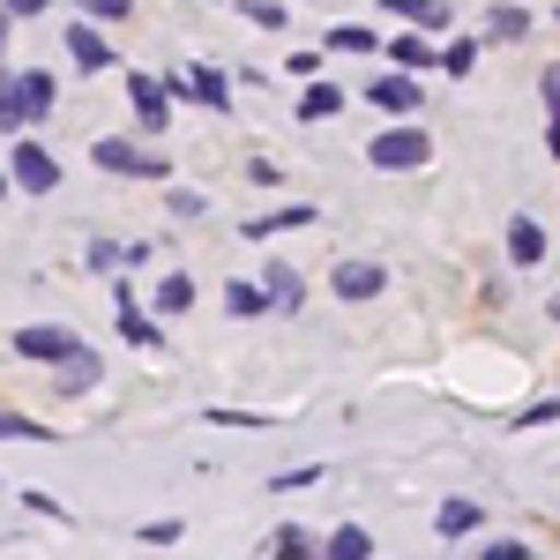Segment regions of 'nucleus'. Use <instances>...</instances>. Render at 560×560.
I'll list each match as a JSON object with an SVG mask.
<instances>
[{
	"instance_id": "f257e3e1",
	"label": "nucleus",
	"mask_w": 560,
	"mask_h": 560,
	"mask_svg": "<svg viewBox=\"0 0 560 560\" xmlns=\"http://www.w3.org/2000/svg\"><path fill=\"white\" fill-rule=\"evenodd\" d=\"M427 128H388V135H374L366 142V158L382 165V173H411V165H427Z\"/></svg>"
},
{
	"instance_id": "f03ea898",
	"label": "nucleus",
	"mask_w": 560,
	"mask_h": 560,
	"mask_svg": "<svg viewBox=\"0 0 560 560\" xmlns=\"http://www.w3.org/2000/svg\"><path fill=\"white\" fill-rule=\"evenodd\" d=\"M15 187H23V195H52V187H60V165L45 158L38 142H15Z\"/></svg>"
},
{
	"instance_id": "7ed1b4c3",
	"label": "nucleus",
	"mask_w": 560,
	"mask_h": 560,
	"mask_svg": "<svg viewBox=\"0 0 560 560\" xmlns=\"http://www.w3.org/2000/svg\"><path fill=\"white\" fill-rule=\"evenodd\" d=\"M15 351H23V359H52V366H60V359L75 351V337H68V329H23V337H15Z\"/></svg>"
},
{
	"instance_id": "20e7f679",
	"label": "nucleus",
	"mask_w": 560,
	"mask_h": 560,
	"mask_svg": "<svg viewBox=\"0 0 560 560\" xmlns=\"http://www.w3.org/2000/svg\"><path fill=\"white\" fill-rule=\"evenodd\" d=\"M23 120H38L31 113V90H23V75H0V135H15Z\"/></svg>"
},
{
	"instance_id": "39448f33",
	"label": "nucleus",
	"mask_w": 560,
	"mask_h": 560,
	"mask_svg": "<svg viewBox=\"0 0 560 560\" xmlns=\"http://www.w3.org/2000/svg\"><path fill=\"white\" fill-rule=\"evenodd\" d=\"M128 97H135V120H142L150 135L165 128V90L150 83V75H128Z\"/></svg>"
},
{
	"instance_id": "423d86ee",
	"label": "nucleus",
	"mask_w": 560,
	"mask_h": 560,
	"mask_svg": "<svg viewBox=\"0 0 560 560\" xmlns=\"http://www.w3.org/2000/svg\"><path fill=\"white\" fill-rule=\"evenodd\" d=\"M366 97H374L382 113H411V105H419V83H411V75H382V83H366Z\"/></svg>"
},
{
	"instance_id": "0eeeda50",
	"label": "nucleus",
	"mask_w": 560,
	"mask_h": 560,
	"mask_svg": "<svg viewBox=\"0 0 560 560\" xmlns=\"http://www.w3.org/2000/svg\"><path fill=\"white\" fill-rule=\"evenodd\" d=\"M388 15H404L411 31H448V8L441 0H382Z\"/></svg>"
},
{
	"instance_id": "6e6552de",
	"label": "nucleus",
	"mask_w": 560,
	"mask_h": 560,
	"mask_svg": "<svg viewBox=\"0 0 560 560\" xmlns=\"http://www.w3.org/2000/svg\"><path fill=\"white\" fill-rule=\"evenodd\" d=\"M509 255L530 269V261H546V232H538V217H516L509 224Z\"/></svg>"
},
{
	"instance_id": "1a4fd4ad",
	"label": "nucleus",
	"mask_w": 560,
	"mask_h": 560,
	"mask_svg": "<svg viewBox=\"0 0 560 560\" xmlns=\"http://www.w3.org/2000/svg\"><path fill=\"white\" fill-rule=\"evenodd\" d=\"M97 165H105V173H158V158H142V150H128V142H113V135L97 142Z\"/></svg>"
},
{
	"instance_id": "9d476101",
	"label": "nucleus",
	"mask_w": 560,
	"mask_h": 560,
	"mask_svg": "<svg viewBox=\"0 0 560 560\" xmlns=\"http://www.w3.org/2000/svg\"><path fill=\"white\" fill-rule=\"evenodd\" d=\"M337 292H345V300H374V292H382V269H374V261H345V269H337Z\"/></svg>"
},
{
	"instance_id": "9b49d317",
	"label": "nucleus",
	"mask_w": 560,
	"mask_h": 560,
	"mask_svg": "<svg viewBox=\"0 0 560 560\" xmlns=\"http://www.w3.org/2000/svg\"><path fill=\"white\" fill-rule=\"evenodd\" d=\"M269 300L284 306V314H300V306H306V284H300V269H284V261H269Z\"/></svg>"
},
{
	"instance_id": "f8f14e48",
	"label": "nucleus",
	"mask_w": 560,
	"mask_h": 560,
	"mask_svg": "<svg viewBox=\"0 0 560 560\" xmlns=\"http://www.w3.org/2000/svg\"><path fill=\"white\" fill-rule=\"evenodd\" d=\"M68 60H75V68H105V38H97L90 23H68Z\"/></svg>"
},
{
	"instance_id": "ddd939ff",
	"label": "nucleus",
	"mask_w": 560,
	"mask_h": 560,
	"mask_svg": "<svg viewBox=\"0 0 560 560\" xmlns=\"http://www.w3.org/2000/svg\"><path fill=\"white\" fill-rule=\"evenodd\" d=\"M187 90H195V97H202V105H217V113H224V105H232V83H224V75H217V68H187Z\"/></svg>"
},
{
	"instance_id": "4468645a",
	"label": "nucleus",
	"mask_w": 560,
	"mask_h": 560,
	"mask_svg": "<svg viewBox=\"0 0 560 560\" xmlns=\"http://www.w3.org/2000/svg\"><path fill=\"white\" fill-rule=\"evenodd\" d=\"M337 105H345V90H337V83H306V97H300V120H329Z\"/></svg>"
},
{
	"instance_id": "2eb2a0df",
	"label": "nucleus",
	"mask_w": 560,
	"mask_h": 560,
	"mask_svg": "<svg viewBox=\"0 0 560 560\" xmlns=\"http://www.w3.org/2000/svg\"><path fill=\"white\" fill-rule=\"evenodd\" d=\"M120 337H128V345H158V322H150L128 292H120Z\"/></svg>"
},
{
	"instance_id": "dca6fc26",
	"label": "nucleus",
	"mask_w": 560,
	"mask_h": 560,
	"mask_svg": "<svg viewBox=\"0 0 560 560\" xmlns=\"http://www.w3.org/2000/svg\"><path fill=\"white\" fill-rule=\"evenodd\" d=\"M478 530V501H441V538H464Z\"/></svg>"
},
{
	"instance_id": "f3484780",
	"label": "nucleus",
	"mask_w": 560,
	"mask_h": 560,
	"mask_svg": "<svg viewBox=\"0 0 560 560\" xmlns=\"http://www.w3.org/2000/svg\"><path fill=\"white\" fill-rule=\"evenodd\" d=\"M292 224H314V210H277V217H255V224H247V240H277V232H292Z\"/></svg>"
},
{
	"instance_id": "a211bd4d",
	"label": "nucleus",
	"mask_w": 560,
	"mask_h": 560,
	"mask_svg": "<svg viewBox=\"0 0 560 560\" xmlns=\"http://www.w3.org/2000/svg\"><path fill=\"white\" fill-rule=\"evenodd\" d=\"M195 306V277H165L158 284V314H187Z\"/></svg>"
},
{
	"instance_id": "6ab92c4d",
	"label": "nucleus",
	"mask_w": 560,
	"mask_h": 560,
	"mask_svg": "<svg viewBox=\"0 0 560 560\" xmlns=\"http://www.w3.org/2000/svg\"><path fill=\"white\" fill-rule=\"evenodd\" d=\"M224 306H232V314H269V292L240 277V284H224Z\"/></svg>"
},
{
	"instance_id": "aec40b11",
	"label": "nucleus",
	"mask_w": 560,
	"mask_h": 560,
	"mask_svg": "<svg viewBox=\"0 0 560 560\" xmlns=\"http://www.w3.org/2000/svg\"><path fill=\"white\" fill-rule=\"evenodd\" d=\"M90 382H97V359H90V351L75 345L68 359H60V388H90Z\"/></svg>"
},
{
	"instance_id": "412c9836",
	"label": "nucleus",
	"mask_w": 560,
	"mask_h": 560,
	"mask_svg": "<svg viewBox=\"0 0 560 560\" xmlns=\"http://www.w3.org/2000/svg\"><path fill=\"white\" fill-rule=\"evenodd\" d=\"M366 553H374V538H366L359 523H345V530L329 538V560H366Z\"/></svg>"
},
{
	"instance_id": "4be33fe9",
	"label": "nucleus",
	"mask_w": 560,
	"mask_h": 560,
	"mask_svg": "<svg viewBox=\"0 0 560 560\" xmlns=\"http://www.w3.org/2000/svg\"><path fill=\"white\" fill-rule=\"evenodd\" d=\"M269 553H277V560H306V553H314V538H306L300 523H284V530L269 538Z\"/></svg>"
},
{
	"instance_id": "5701e85b",
	"label": "nucleus",
	"mask_w": 560,
	"mask_h": 560,
	"mask_svg": "<svg viewBox=\"0 0 560 560\" xmlns=\"http://www.w3.org/2000/svg\"><path fill=\"white\" fill-rule=\"evenodd\" d=\"M0 441H52L38 419H23V411H0Z\"/></svg>"
},
{
	"instance_id": "b1692460",
	"label": "nucleus",
	"mask_w": 560,
	"mask_h": 560,
	"mask_svg": "<svg viewBox=\"0 0 560 560\" xmlns=\"http://www.w3.org/2000/svg\"><path fill=\"white\" fill-rule=\"evenodd\" d=\"M120 261L135 269V247H113V240H97V247H90V269H105V277H113Z\"/></svg>"
},
{
	"instance_id": "393cba45",
	"label": "nucleus",
	"mask_w": 560,
	"mask_h": 560,
	"mask_svg": "<svg viewBox=\"0 0 560 560\" xmlns=\"http://www.w3.org/2000/svg\"><path fill=\"white\" fill-rule=\"evenodd\" d=\"M523 31H530L523 8H493V38H523Z\"/></svg>"
},
{
	"instance_id": "a878e982",
	"label": "nucleus",
	"mask_w": 560,
	"mask_h": 560,
	"mask_svg": "<svg viewBox=\"0 0 560 560\" xmlns=\"http://www.w3.org/2000/svg\"><path fill=\"white\" fill-rule=\"evenodd\" d=\"M23 90H31V113H52V75H38V68H31V75H23Z\"/></svg>"
},
{
	"instance_id": "bb28decb",
	"label": "nucleus",
	"mask_w": 560,
	"mask_h": 560,
	"mask_svg": "<svg viewBox=\"0 0 560 560\" xmlns=\"http://www.w3.org/2000/svg\"><path fill=\"white\" fill-rule=\"evenodd\" d=\"M396 60H404V68H427L433 52H427V38H419V31H411V38H396Z\"/></svg>"
},
{
	"instance_id": "cd10ccee",
	"label": "nucleus",
	"mask_w": 560,
	"mask_h": 560,
	"mask_svg": "<svg viewBox=\"0 0 560 560\" xmlns=\"http://www.w3.org/2000/svg\"><path fill=\"white\" fill-rule=\"evenodd\" d=\"M471 60H478V45H448V52H441V68H448V75H471Z\"/></svg>"
},
{
	"instance_id": "c85d7f7f",
	"label": "nucleus",
	"mask_w": 560,
	"mask_h": 560,
	"mask_svg": "<svg viewBox=\"0 0 560 560\" xmlns=\"http://www.w3.org/2000/svg\"><path fill=\"white\" fill-rule=\"evenodd\" d=\"M329 45H337V52H374V38H366L359 23H345V31H337V38H329Z\"/></svg>"
},
{
	"instance_id": "c756f323",
	"label": "nucleus",
	"mask_w": 560,
	"mask_h": 560,
	"mask_svg": "<svg viewBox=\"0 0 560 560\" xmlns=\"http://www.w3.org/2000/svg\"><path fill=\"white\" fill-rule=\"evenodd\" d=\"M75 8H83V15H97V23H113V15H128L135 0H75Z\"/></svg>"
},
{
	"instance_id": "7c9ffc66",
	"label": "nucleus",
	"mask_w": 560,
	"mask_h": 560,
	"mask_svg": "<svg viewBox=\"0 0 560 560\" xmlns=\"http://www.w3.org/2000/svg\"><path fill=\"white\" fill-rule=\"evenodd\" d=\"M247 15H255L261 31H277V23H284V8H277V0H247Z\"/></svg>"
},
{
	"instance_id": "2f4dec72",
	"label": "nucleus",
	"mask_w": 560,
	"mask_h": 560,
	"mask_svg": "<svg viewBox=\"0 0 560 560\" xmlns=\"http://www.w3.org/2000/svg\"><path fill=\"white\" fill-rule=\"evenodd\" d=\"M546 105L560 113V68H546Z\"/></svg>"
},
{
	"instance_id": "473e14b6",
	"label": "nucleus",
	"mask_w": 560,
	"mask_h": 560,
	"mask_svg": "<svg viewBox=\"0 0 560 560\" xmlns=\"http://www.w3.org/2000/svg\"><path fill=\"white\" fill-rule=\"evenodd\" d=\"M0 8H8V15H38L45 0H0Z\"/></svg>"
},
{
	"instance_id": "72a5a7b5",
	"label": "nucleus",
	"mask_w": 560,
	"mask_h": 560,
	"mask_svg": "<svg viewBox=\"0 0 560 560\" xmlns=\"http://www.w3.org/2000/svg\"><path fill=\"white\" fill-rule=\"evenodd\" d=\"M553 158H560V113H553Z\"/></svg>"
},
{
	"instance_id": "f704fd0d",
	"label": "nucleus",
	"mask_w": 560,
	"mask_h": 560,
	"mask_svg": "<svg viewBox=\"0 0 560 560\" xmlns=\"http://www.w3.org/2000/svg\"><path fill=\"white\" fill-rule=\"evenodd\" d=\"M0 38H8V8H0Z\"/></svg>"
},
{
	"instance_id": "c9c22d12",
	"label": "nucleus",
	"mask_w": 560,
	"mask_h": 560,
	"mask_svg": "<svg viewBox=\"0 0 560 560\" xmlns=\"http://www.w3.org/2000/svg\"><path fill=\"white\" fill-rule=\"evenodd\" d=\"M0 195H8V179H0Z\"/></svg>"
}]
</instances>
